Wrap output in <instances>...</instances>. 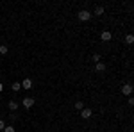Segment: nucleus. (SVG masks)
I'll return each mask as SVG.
<instances>
[{
	"label": "nucleus",
	"instance_id": "1",
	"mask_svg": "<svg viewBox=\"0 0 134 132\" xmlns=\"http://www.w3.org/2000/svg\"><path fill=\"white\" fill-rule=\"evenodd\" d=\"M91 16H93V14H91V13H90L88 9H81V11H79V20H81V21L91 20Z\"/></svg>",
	"mask_w": 134,
	"mask_h": 132
},
{
	"label": "nucleus",
	"instance_id": "2",
	"mask_svg": "<svg viewBox=\"0 0 134 132\" xmlns=\"http://www.w3.org/2000/svg\"><path fill=\"white\" fill-rule=\"evenodd\" d=\"M122 93H124L125 96H131L132 95V84H124L122 86Z\"/></svg>",
	"mask_w": 134,
	"mask_h": 132
},
{
	"label": "nucleus",
	"instance_id": "3",
	"mask_svg": "<svg viewBox=\"0 0 134 132\" xmlns=\"http://www.w3.org/2000/svg\"><path fill=\"white\" fill-rule=\"evenodd\" d=\"M32 105H34V98H31V96L23 98V107H25V109H31Z\"/></svg>",
	"mask_w": 134,
	"mask_h": 132
},
{
	"label": "nucleus",
	"instance_id": "4",
	"mask_svg": "<svg viewBox=\"0 0 134 132\" xmlns=\"http://www.w3.org/2000/svg\"><path fill=\"white\" fill-rule=\"evenodd\" d=\"M91 116H93L91 109H82V111H81V118H84V120H90Z\"/></svg>",
	"mask_w": 134,
	"mask_h": 132
},
{
	"label": "nucleus",
	"instance_id": "5",
	"mask_svg": "<svg viewBox=\"0 0 134 132\" xmlns=\"http://www.w3.org/2000/svg\"><path fill=\"white\" fill-rule=\"evenodd\" d=\"M100 38H102V41H111L113 39V34H111V31H104L100 34Z\"/></svg>",
	"mask_w": 134,
	"mask_h": 132
},
{
	"label": "nucleus",
	"instance_id": "6",
	"mask_svg": "<svg viewBox=\"0 0 134 132\" xmlns=\"http://www.w3.org/2000/svg\"><path fill=\"white\" fill-rule=\"evenodd\" d=\"M20 84H21L23 89H31V88H32V81H31V79H23V82H20Z\"/></svg>",
	"mask_w": 134,
	"mask_h": 132
},
{
	"label": "nucleus",
	"instance_id": "7",
	"mask_svg": "<svg viewBox=\"0 0 134 132\" xmlns=\"http://www.w3.org/2000/svg\"><path fill=\"white\" fill-rule=\"evenodd\" d=\"M95 71H98V73L105 71V64H104V62H97V64H95Z\"/></svg>",
	"mask_w": 134,
	"mask_h": 132
},
{
	"label": "nucleus",
	"instance_id": "8",
	"mask_svg": "<svg viewBox=\"0 0 134 132\" xmlns=\"http://www.w3.org/2000/svg\"><path fill=\"white\" fill-rule=\"evenodd\" d=\"M9 109L14 112L16 109H18V102H16V100H9Z\"/></svg>",
	"mask_w": 134,
	"mask_h": 132
},
{
	"label": "nucleus",
	"instance_id": "9",
	"mask_svg": "<svg viewBox=\"0 0 134 132\" xmlns=\"http://www.w3.org/2000/svg\"><path fill=\"white\" fill-rule=\"evenodd\" d=\"M75 109H77V111H82V109H84V102L82 100H77V102H75Z\"/></svg>",
	"mask_w": 134,
	"mask_h": 132
},
{
	"label": "nucleus",
	"instance_id": "10",
	"mask_svg": "<svg viewBox=\"0 0 134 132\" xmlns=\"http://www.w3.org/2000/svg\"><path fill=\"white\" fill-rule=\"evenodd\" d=\"M102 14H104V7H102V5L95 7V16H102Z\"/></svg>",
	"mask_w": 134,
	"mask_h": 132
},
{
	"label": "nucleus",
	"instance_id": "11",
	"mask_svg": "<svg viewBox=\"0 0 134 132\" xmlns=\"http://www.w3.org/2000/svg\"><path fill=\"white\" fill-rule=\"evenodd\" d=\"M11 88H13V91H20V89H21V84H20V82H13V86H11Z\"/></svg>",
	"mask_w": 134,
	"mask_h": 132
},
{
	"label": "nucleus",
	"instance_id": "12",
	"mask_svg": "<svg viewBox=\"0 0 134 132\" xmlns=\"http://www.w3.org/2000/svg\"><path fill=\"white\" fill-rule=\"evenodd\" d=\"M125 43H127V45H132V43H134V36H132V34H129V36L125 38Z\"/></svg>",
	"mask_w": 134,
	"mask_h": 132
},
{
	"label": "nucleus",
	"instance_id": "13",
	"mask_svg": "<svg viewBox=\"0 0 134 132\" xmlns=\"http://www.w3.org/2000/svg\"><path fill=\"white\" fill-rule=\"evenodd\" d=\"M2 132H16V130H14V127H13V125H5V129H4Z\"/></svg>",
	"mask_w": 134,
	"mask_h": 132
},
{
	"label": "nucleus",
	"instance_id": "14",
	"mask_svg": "<svg viewBox=\"0 0 134 132\" xmlns=\"http://www.w3.org/2000/svg\"><path fill=\"white\" fill-rule=\"evenodd\" d=\"M7 45H0V54H7Z\"/></svg>",
	"mask_w": 134,
	"mask_h": 132
},
{
	"label": "nucleus",
	"instance_id": "15",
	"mask_svg": "<svg viewBox=\"0 0 134 132\" xmlns=\"http://www.w3.org/2000/svg\"><path fill=\"white\" fill-rule=\"evenodd\" d=\"M91 59H93V62H95V64H97V62H100V54H95Z\"/></svg>",
	"mask_w": 134,
	"mask_h": 132
},
{
	"label": "nucleus",
	"instance_id": "16",
	"mask_svg": "<svg viewBox=\"0 0 134 132\" xmlns=\"http://www.w3.org/2000/svg\"><path fill=\"white\" fill-rule=\"evenodd\" d=\"M5 129V123H4V120H0V132Z\"/></svg>",
	"mask_w": 134,
	"mask_h": 132
},
{
	"label": "nucleus",
	"instance_id": "17",
	"mask_svg": "<svg viewBox=\"0 0 134 132\" xmlns=\"http://www.w3.org/2000/svg\"><path fill=\"white\" fill-rule=\"evenodd\" d=\"M127 104H129V105H134V98H132V96H129V100H127Z\"/></svg>",
	"mask_w": 134,
	"mask_h": 132
},
{
	"label": "nucleus",
	"instance_id": "18",
	"mask_svg": "<svg viewBox=\"0 0 134 132\" xmlns=\"http://www.w3.org/2000/svg\"><path fill=\"white\" fill-rule=\"evenodd\" d=\"M2 89H4V86H2V82H0V93H2Z\"/></svg>",
	"mask_w": 134,
	"mask_h": 132
}]
</instances>
